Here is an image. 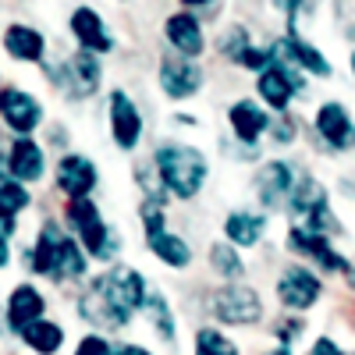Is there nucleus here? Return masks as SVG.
Instances as JSON below:
<instances>
[{"mask_svg": "<svg viewBox=\"0 0 355 355\" xmlns=\"http://www.w3.org/2000/svg\"><path fill=\"white\" fill-rule=\"evenodd\" d=\"M263 231H266V217L252 214V210H231L224 217V239L234 249H256L263 242Z\"/></svg>", "mask_w": 355, "mask_h": 355, "instance_id": "nucleus-23", "label": "nucleus"}, {"mask_svg": "<svg viewBox=\"0 0 355 355\" xmlns=\"http://www.w3.org/2000/svg\"><path fill=\"white\" fill-rule=\"evenodd\" d=\"M43 313H46V299H43V291H40V288H33V284H18V288L11 291V299H8V313H4L8 331L21 338V331H28L36 320H43Z\"/></svg>", "mask_w": 355, "mask_h": 355, "instance_id": "nucleus-19", "label": "nucleus"}, {"mask_svg": "<svg viewBox=\"0 0 355 355\" xmlns=\"http://www.w3.org/2000/svg\"><path fill=\"white\" fill-rule=\"evenodd\" d=\"M146 302H150L146 277L132 266H114V270L89 281L85 295L78 299V316L89 320L93 327L121 331L132 323L135 313L146 309Z\"/></svg>", "mask_w": 355, "mask_h": 355, "instance_id": "nucleus-1", "label": "nucleus"}, {"mask_svg": "<svg viewBox=\"0 0 355 355\" xmlns=\"http://www.w3.org/2000/svg\"><path fill=\"white\" fill-rule=\"evenodd\" d=\"M227 125H231V135L239 139L242 146H256L266 132H270V114H266L256 100H234L227 107Z\"/></svg>", "mask_w": 355, "mask_h": 355, "instance_id": "nucleus-18", "label": "nucleus"}, {"mask_svg": "<svg viewBox=\"0 0 355 355\" xmlns=\"http://www.w3.org/2000/svg\"><path fill=\"white\" fill-rule=\"evenodd\" d=\"M53 182H57V189L68 196V202H78V199L93 196V189L100 185V171H96L93 160L82 157V153H64L61 160H57Z\"/></svg>", "mask_w": 355, "mask_h": 355, "instance_id": "nucleus-13", "label": "nucleus"}, {"mask_svg": "<svg viewBox=\"0 0 355 355\" xmlns=\"http://www.w3.org/2000/svg\"><path fill=\"white\" fill-rule=\"evenodd\" d=\"M0 182H8V178H0Z\"/></svg>", "mask_w": 355, "mask_h": 355, "instance_id": "nucleus-42", "label": "nucleus"}, {"mask_svg": "<svg viewBox=\"0 0 355 355\" xmlns=\"http://www.w3.org/2000/svg\"><path fill=\"white\" fill-rule=\"evenodd\" d=\"M75 355H114L110 341L100 338V334H85L78 345H75Z\"/></svg>", "mask_w": 355, "mask_h": 355, "instance_id": "nucleus-32", "label": "nucleus"}, {"mask_svg": "<svg viewBox=\"0 0 355 355\" xmlns=\"http://www.w3.org/2000/svg\"><path fill=\"white\" fill-rule=\"evenodd\" d=\"M309 355H345V352H341V345L334 338H316L313 348H309Z\"/></svg>", "mask_w": 355, "mask_h": 355, "instance_id": "nucleus-34", "label": "nucleus"}, {"mask_svg": "<svg viewBox=\"0 0 355 355\" xmlns=\"http://www.w3.org/2000/svg\"><path fill=\"white\" fill-rule=\"evenodd\" d=\"M8 263H11V245H8V231L0 227V270H4Z\"/></svg>", "mask_w": 355, "mask_h": 355, "instance_id": "nucleus-36", "label": "nucleus"}, {"mask_svg": "<svg viewBox=\"0 0 355 355\" xmlns=\"http://www.w3.org/2000/svg\"><path fill=\"white\" fill-rule=\"evenodd\" d=\"M142 313L150 316V323L157 327V334H160L164 341H174V313H171V306H167L164 295H150V302H146Z\"/></svg>", "mask_w": 355, "mask_h": 355, "instance_id": "nucleus-30", "label": "nucleus"}, {"mask_svg": "<svg viewBox=\"0 0 355 355\" xmlns=\"http://www.w3.org/2000/svg\"><path fill=\"white\" fill-rule=\"evenodd\" d=\"M266 355H291V345H281V348H274V352H266Z\"/></svg>", "mask_w": 355, "mask_h": 355, "instance_id": "nucleus-38", "label": "nucleus"}, {"mask_svg": "<svg viewBox=\"0 0 355 355\" xmlns=\"http://www.w3.org/2000/svg\"><path fill=\"white\" fill-rule=\"evenodd\" d=\"M164 36H167L171 50H174L178 57H185V61H192V57H199V53L206 50L202 25H199V18H196L189 8L167 15V21H164Z\"/></svg>", "mask_w": 355, "mask_h": 355, "instance_id": "nucleus-16", "label": "nucleus"}, {"mask_svg": "<svg viewBox=\"0 0 355 355\" xmlns=\"http://www.w3.org/2000/svg\"><path fill=\"white\" fill-rule=\"evenodd\" d=\"M114 355H153V352L142 345H121V348H114Z\"/></svg>", "mask_w": 355, "mask_h": 355, "instance_id": "nucleus-37", "label": "nucleus"}, {"mask_svg": "<svg viewBox=\"0 0 355 355\" xmlns=\"http://www.w3.org/2000/svg\"><path fill=\"white\" fill-rule=\"evenodd\" d=\"M288 249L299 252V256H309L313 263H320L323 270H331V274H352V263L327 242V234H316L306 224H291L288 227Z\"/></svg>", "mask_w": 355, "mask_h": 355, "instance_id": "nucleus-11", "label": "nucleus"}, {"mask_svg": "<svg viewBox=\"0 0 355 355\" xmlns=\"http://www.w3.org/2000/svg\"><path fill=\"white\" fill-rule=\"evenodd\" d=\"M348 40L355 43V25H348Z\"/></svg>", "mask_w": 355, "mask_h": 355, "instance_id": "nucleus-39", "label": "nucleus"}, {"mask_svg": "<svg viewBox=\"0 0 355 355\" xmlns=\"http://www.w3.org/2000/svg\"><path fill=\"white\" fill-rule=\"evenodd\" d=\"M270 135H274L277 142H295V121H291V117H281Z\"/></svg>", "mask_w": 355, "mask_h": 355, "instance_id": "nucleus-35", "label": "nucleus"}, {"mask_svg": "<svg viewBox=\"0 0 355 355\" xmlns=\"http://www.w3.org/2000/svg\"><path fill=\"white\" fill-rule=\"evenodd\" d=\"M157 82H160V89H164V96H171V100H189V96H196L199 89H202V68L196 64V61H185V57H164L160 61V71H157Z\"/></svg>", "mask_w": 355, "mask_h": 355, "instance_id": "nucleus-15", "label": "nucleus"}, {"mask_svg": "<svg viewBox=\"0 0 355 355\" xmlns=\"http://www.w3.org/2000/svg\"><path fill=\"white\" fill-rule=\"evenodd\" d=\"M274 334H277V341H281V345H291L295 338L302 334V323H299V320H288V323H281V327H277Z\"/></svg>", "mask_w": 355, "mask_h": 355, "instance_id": "nucleus-33", "label": "nucleus"}, {"mask_svg": "<svg viewBox=\"0 0 355 355\" xmlns=\"http://www.w3.org/2000/svg\"><path fill=\"white\" fill-rule=\"evenodd\" d=\"M299 185V174L288 160H266L256 174V196L266 210H277V206L291 202V192Z\"/></svg>", "mask_w": 355, "mask_h": 355, "instance_id": "nucleus-14", "label": "nucleus"}, {"mask_svg": "<svg viewBox=\"0 0 355 355\" xmlns=\"http://www.w3.org/2000/svg\"><path fill=\"white\" fill-rule=\"evenodd\" d=\"M146 245H150V252L171 266V270H185V266L192 263V249L189 242L182 239V234H174V231H157V234H146Z\"/></svg>", "mask_w": 355, "mask_h": 355, "instance_id": "nucleus-24", "label": "nucleus"}, {"mask_svg": "<svg viewBox=\"0 0 355 355\" xmlns=\"http://www.w3.org/2000/svg\"><path fill=\"white\" fill-rule=\"evenodd\" d=\"M210 313H214V320L227 323V327H252V323L263 320V302L252 288L227 284L210 295Z\"/></svg>", "mask_w": 355, "mask_h": 355, "instance_id": "nucleus-6", "label": "nucleus"}, {"mask_svg": "<svg viewBox=\"0 0 355 355\" xmlns=\"http://www.w3.org/2000/svg\"><path fill=\"white\" fill-rule=\"evenodd\" d=\"M107 121H110V139L114 146H121L125 153H132L139 139H142V114L135 107V100L125 89H114L110 103H107Z\"/></svg>", "mask_w": 355, "mask_h": 355, "instance_id": "nucleus-12", "label": "nucleus"}, {"mask_svg": "<svg viewBox=\"0 0 355 355\" xmlns=\"http://www.w3.org/2000/svg\"><path fill=\"white\" fill-rule=\"evenodd\" d=\"M28 202H33V196H28V189L21 182H15V178L0 182V227H4L8 234L15 231V220Z\"/></svg>", "mask_w": 355, "mask_h": 355, "instance_id": "nucleus-25", "label": "nucleus"}, {"mask_svg": "<svg viewBox=\"0 0 355 355\" xmlns=\"http://www.w3.org/2000/svg\"><path fill=\"white\" fill-rule=\"evenodd\" d=\"M21 341L33 352H40V355H53V352H61V345H64V327L53 323V320H36L28 331H21Z\"/></svg>", "mask_w": 355, "mask_h": 355, "instance_id": "nucleus-26", "label": "nucleus"}, {"mask_svg": "<svg viewBox=\"0 0 355 355\" xmlns=\"http://www.w3.org/2000/svg\"><path fill=\"white\" fill-rule=\"evenodd\" d=\"M192 348H196V355H239V345L217 327H199L192 338Z\"/></svg>", "mask_w": 355, "mask_h": 355, "instance_id": "nucleus-29", "label": "nucleus"}, {"mask_svg": "<svg viewBox=\"0 0 355 355\" xmlns=\"http://www.w3.org/2000/svg\"><path fill=\"white\" fill-rule=\"evenodd\" d=\"M0 121L15 132V139H33L43 121V103L18 85H0Z\"/></svg>", "mask_w": 355, "mask_h": 355, "instance_id": "nucleus-7", "label": "nucleus"}, {"mask_svg": "<svg viewBox=\"0 0 355 355\" xmlns=\"http://www.w3.org/2000/svg\"><path fill=\"white\" fill-rule=\"evenodd\" d=\"M46 78L61 89L68 100H85V96H93L96 89H100L103 68H100V57L96 53L75 50L64 64H46Z\"/></svg>", "mask_w": 355, "mask_h": 355, "instance_id": "nucleus-5", "label": "nucleus"}, {"mask_svg": "<svg viewBox=\"0 0 355 355\" xmlns=\"http://www.w3.org/2000/svg\"><path fill=\"white\" fill-rule=\"evenodd\" d=\"M352 78H355V50H352Z\"/></svg>", "mask_w": 355, "mask_h": 355, "instance_id": "nucleus-40", "label": "nucleus"}, {"mask_svg": "<svg viewBox=\"0 0 355 355\" xmlns=\"http://www.w3.org/2000/svg\"><path fill=\"white\" fill-rule=\"evenodd\" d=\"M68 28H71V36L78 40V50L85 53H110L117 43L114 36L107 33V25H103V15L96 8H75L71 18H68Z\"/></svg>", "mask_w": 355, "mask_h": 355, "instance_id": "nucleus-17", "label": "nucleus"}, {"mask_svg": "<svg viewBox=\"0 0 355 355\" xmlns=\"http://www.w3.org/2000/svg\"><path fill=\"white\" fill-rule=\"evenodd\" d=\"M274 288H277V302H281L284 309H295V313L313 309V306L320 302V291H323L320 277L309 270V266H302V263L284 266Z\"/></svg>", "mask_w": 355, "mask_h": 355, "instance_id": "nucleus-10", "label": "nucleus"}, {"mask_svg": "<svg viewBox=\"0 0 355 355\" xmlns=\"http://www.w3.org/2000/svg\"><path fill=\"white\" fill-rule=\"evenodd\" d=\"M153 171L160 178V185L167 189V196L174 199H196L206 185L210 174V160L202 150L185 142H160L153 153Z\"/></svg>", "mask_w": 355, "mask_h": 355, "instance_id": "nucleus-3", "label": "nucleus"}, {"mask_svg": "<svg viewBox=\"0 0 355 355\" xmlns=\"http://www.w3.org/2000/svg\"><path fill=\"white\" fill-rule=\"evenodd\" d=\"M4 167L15 182H40L43 171H46V157H43V146L36 139H15L11 150L4 157Z\"/></svg>", "mask_w": 355, "mask_h": 355, "instance_id": "nucleus-22", "label": "nucleus"}, {"mask_svg": "<svg viewBox=\"0 0 355 355\" xmlns=\"http://www.w3.org/2000/svg\"><path fill=\"white\" fill-rule=\"evenodd\" d=\"M323 199H327V189H323L313 174H302V178H299V185H295V192H291L288 210H291L295 217H306V214L313 210V206H316V202H323Z\"/></svg>", "mask_w": 355, "mask_h": 355, "instance_id": "nucleus-27", "label": "nucleus"}, {"mask_svg": "<svg viewBox=\"0 0 355 355\" xmlns=\"http://www.w3.org/2000/svg\"><path fill=\"white\" fill-rule=\"evenodd\" d=\"M249 46H252V36H249L245 25H231L227 33L220 36V53L227 57V61H234V64H239V57H242Z\"/></svg>", "mask_w": 355, "mask_h": 355, "instance_id": "nucleus-31", "label": "nucleus"}, {"mask_svg": "<svg viewBox=\"0 0 355 355\" xmlns=\"http://www.w3.org/2000/svg\"><path fill=\"white\" fill-rule=\"evenodd\" d=\"M210 266L227 281H239L245 274V263H242L239 249H234L231 242H214L210 245Z\"/></svg>", "mask_w": 355, "mask_h": 355, "instance_id": "nucleus-28", "label": "nucleus"}, {"mask_svg": "<svg viewBox=\"0 0 355 355\" xmlns=\"http://www.w3.org/2000/svg\"><path fill=\"white\" fill-rule=\"evenodd\" d=\"M68 224L75 231L78 245L85 249L89 259H100V263H110L121 249L117 242V231L103 220V214L96 210L93 199H78V202H68Z\"/></svg>", "mask_w": 355, "mask_h": 355, "instance_id": "nucleus-4", "label": "nucleus"}, {"mask_svg": "<svg viewBox=\"0 0 355 355\" xmlns=\"http://www.w3.org/2000/svg\"><path fill=\"white\" fill-rule=\"evenodd\" d=\"M4 53L11 57V61H21V64H40L46 57V36L40 33V28L25 25V21H15L4 28Z\"/></svg>", "mask_w": 355, "mask_h": 355, "instance_id": "nucleus-21", "label": "nucleus"}, {"mask_svg": "<svg viewBox=\"0 0 355 355\" xmlns=\"http://www.w3.org/2000/svg\"><path fill=\"white\" fill-rule=\"evenodd\" d=\"M302 89H306V75H299V68L288 64L281 53H277V64H274V68H266V71L256 78V93H259V100L270 107V110H277V114H284L288 103H291V96H295V93H302Z\"/></svg>", "mask_w": 355, "mask_h": 355, "instance_id": "nucleus-8", "label": "nucleus"}, {"mask_svg": "<svg viewBox=\"0 0 355 355\" xmlns=\"http://www.w3.org/2000/svg\"><path fill=\"white\" fill-rule=\"evenodd\" d=\"M277 53L284 57L288 64H295L299 71H306L313 78H331L334 75L327 57H323L313 43H306L302 36H295V33H284V40H277Z\"/></svg>", "mask_w": 355, "mask_h": 355, "instance_id": "nucleus-20", "label": "nucleus"}, {"mask_svg": "<svg viewBox=\"0 0 355 355\" xmlns=\"http://www.w3.org/2000/svg\"><path fill=\"white\" fill-rule=\"evenodd\" d=\"M348 281H352V288H355V266H352V274H348Z\"/></svg>", "mask_w": 355, "mask_h": 355, "instance_id": "nucleus-41", "label": "nucleus"}, {"mask_svg": "<svg viewBox=\"0 0 355 355\" xmlns=\"http://www.w3.org/2000/svg\"><path fill=\"white\" fill-rule=\"evenodd\" d=\"M25 266L33 274H43L50 281H71V277H85L89 270V256L78 245L75 234H68L57 220H43L40 234H36V245L25 252Z\"/></svg>", "mask_w": 355, "mask_h": 355, "instance_id": "nucleus-2", "label": "nucleus"}, {"mask_svg": "<svg viewBox=\"0 0 355 355\" xmlns=\"http://www.w3.org/2000/svg\"><path fill=\"white\" fill-rule=\"evenodd\" d=\"M313 132L320 135V142L327 146L331 153H348L355 150V121L345 103L338 100H327L320 103L316 114H313Z\"/></svg>", "mask_w": 355, "mask_h": 355, "instance_id": "nucleus-9", "label": "nucleus"}]
</instances>
